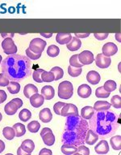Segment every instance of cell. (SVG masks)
<instances>
[{
	"label": "cell",
	"mask_w": 121,
	"mask_h": 155,
	"mask_svg": "<svg viewBox=\"0 0 121 155\" xmlns=\"http://www.w3.org/2000/svg\"><path fill=\"white\" fill-rule=\"evenodd\" d=\"M31 65V60L27 56L11 54L3 59L1 69L9 81L20 82L30 76Z\"/></svg>",
	"instance_id": "cell-1"
},
{
	"label": "cell",
	"mask_w": 121,
	"mask_h": 155,
	"mask_svg": "<svg viewBox=\"0 0 121 155\" xmlns=\"http://www.w3.org/2000/svg\"><path fill=\"white\" fill-rule=\"evenodd\" d=\"M88 129L89 124L82 116H68L61 141L63 144L74 145L77 147L78 145H84Z\"/></svg>",
	"instance_id": "cell-2"
},
{
	"label": "cell",
	"mask_w": 121,
	"mask_h": 155,
	"mask_svg": "<svg viewBox=\"0 0 121 155\" xmlns=\"http://www.w3.org/2000/svg\"><path fill=\"white\" fill-rule=\"evenodd\" d=\"M89 120L91 129L97 133L100 138L111 137L119 127L118 116L109 110L95 111Z\"/></svg>",
	"instance_id": "cell-3"
},
{
	"label": "cell",
	"mask_w": 121,
	"mask_h": 155,
	"mask_svg": "<svg viewBox=\"0 0 121 155\" xmlns=\"http://www.w3.org/2000/svg\"><path fill=\"white\" fill-rule=\"evenodd\" d=\"M58 97L61 99H70L73 94V87L72 83L68 81H62L58 85Z\"/></svg>",
	"instance_id": "cell-4"
},
{
	"label": "cell",
	"mask_w": 121,
	"mask_h": 155,
	"mask_svg": "<svg viewBox=\"0 0 121 155\" xmlns=\"http://www.w3.org/2000/svg\"><path fill=\"white\" fill-rule=\"evenodd\" d=\"M46 45H47V42L45 40L36 38L31 41L28 48L35 54H42Z\"/></svg>",
	"instance_id": "cell-5"
},
{
	"label": "cell",
	"mask_w": 121,
	"mask_h": 155,
	"mask_svg": "<svg viewBox=\"0 0 121 155\" xmlns=\"http://www.w3.org/2000/svg\"><path fill=\"white\" fill-rule=\"evenodd\" d=\"M2 47L4 53L8 55L15 54L17 52V46H15V42L11 38H5L2 42Z\"/></svg>",
	"instance_id": "cell-6"
},
{
	"label": "cell",
	"mask_w": 121,
	"mask_h": 155,
	"mask_svg": "<svg viewBox=\"0 0 121 155\" xmlns=\"http://www.w3.org/2000/svg\"><path fill=\"white\" fill-rule=\"evenodd\" d=\"M40 137H42V140L46 145L52 146L55 142V137L52 130L48 127H44L40 132Z\"/></svg>",
	"instance_id": "cell-7"
},
{
	"label": "cell",
	"mask_w": 121,
	"mask_h": 155,
	"mask_svg": "<svg viewBox=\"0 0 121 155\" xmlns=\"http://www.w3.org/2000/svg\"><path fill=\"white\" fill-rule=\"evenodd\" d=\"M64 117H68V116H75L78 115V107L72 103H66L64 107L61 110V114Z\"/></svg>",
	"instance_id": "cell-8"
},
{
	"label": "cell",
	"mask_w": 121,
	"mask_h": 155,
	"mask_svg": "<svg viewBox=\"0 0 121 155\" xmlns=\"http://www.w3.org/2000/svg\"><path fill=\"white\" fill-rule=\"evenodd\" d=\"M78 60L82 65L92 64L95 60L94 54L90 51H83L78 54Z\"/></svg>",
	"instance_id": "cell-9"
},
{
	"label": "cell",
	"mask_w": 121,
	"mask_h": 155,
	"mask_svg": "<svg viewBox=\"0 0 121 155\" xmlns=\"http://www.w3.org/2000/svg\"><path fill=\"white\" fill-rule=\"evenodd\" d=\"M95 64L99 68H107L111 64V59L110 57H107L103 54H98L95 58Z\"/></svg>",
	"instance_id": "cell-10"
},
{
	"label": "cell",
	"mask_w": 121,
	"mask_h": 155,
	"mask_svg": "<svg viewBox=\"0 0 121 155\" xmlns=\"http://www.w3.org/2000/svg\"><path fill=\"white\" fill-rule=\"evenodd\" d=\"M102 51H103L102 54L104 55L107 56V57H111L112 55H115L117 53L118 47L113 42H107L105 45H104L103 49H102Z\"/></svg>",
	"instance_id": "cell-11"
},
{
	"label": "cell",
	"mask_w": 121,
	"mask_h": 155,
	"mask_svg": "<svg viewBox=\"0 0 121 155\" xmlns=\"http://www.w3.org/2000/svg\"><path fill=\"white\" fill-rule=\"evenodd\" d=\"M95 150L98 154H106L109 152V145L107 141L102 140L95 147Z\"/></svg>",
	"instance_id": "cell-12"
},
{
	"label": "cell",
	"mask_w": 121,
	"mask_h": 155,
	"mask_svg": "<svg viewBox=\"0 0 121 155\" xmlns=\"http://www.w3.org/2000/svg\"><path fill=\"white\" fill-rule=\"evenodd\" d=\"M72 39V36L69 33H58L56 36V41L60 45L68 44Z\"/></svg>",
	"instance_id": "cell-13"
},
{
	"label": "cell",
	"mask_w": 121,
	"mask_h": 155,
	"mask_svg": "<svg viewBox=\"0 0 121 155\" xmlns=\"http://www.w3.org/2000/svg\"><path fill=\"white\" fill-rule=\"evenodd\" d=\"M44 102H45V98L44 97L41 95V94H34L30 97V103L31 105L33 106V107L35 108H39L42 105L44 104Z\"/></svg>",
	"instance_id": "cell-14"
},
{
	"label": "cell",
	"mask_w": 121,
	"mask_h": 155,
	"mask_svg": "<svg viewBox=\"0 0 121 155\" xmlns=\"http://www.w3.org/2000/svg\"><path fill=\"white\" fill-rule=\"evenodd\" d=\"M41 95L45 100L53 99L55 95V90L51 85H45L41 89Z\"/></svg>",
	"instance_id": "cell-15"
},
{
	"label": "cell",
	"mask_w": 121,
	"mask_h": 155,
	"mask_svg": "<svg viewBox=\"0 0 121 155\" xmlns=\"http://www.w3.org/2000/svg\"><path fill=\"white\" fill-rule=\"evenodd\" d=\"M91 92H92V90H91V87L89 86L88 84H81L78 89V96L80 97H82V98H87V97H89L91 96Z\"/></svg>",
	"instance_id": "cell-16"
},
{
	"label": "cell",
	"mask_w": 121,
	"mask_h": 155,
	"mask_svg": "<svg viewBox=\"0 0 121 155\" xmlns=\"http://www.w3.org/2000/svg\"><path fill=\"white\" fill-rule=\"evenodd\" d=\"M20 148L27 154L30 155L33 153V150H34V149H35V144L33 142V140H30V139H27V140H24L22 142V144L20 145Z\"/></svg>",
	"instance_id": "cell-17"
},
{
	"label": "cell",
	"mask_w": 121,
	"mask_h": 155,
	"mask_svg": "<svg viewBox=\"0 0 121 155\" xmlns=\"http://www.w3.org/2000/svg\"><path fill=\"white\" fill-rule=\"evenodd\" d=\"M100 75L98 71H89L87 75H86V80L87 81L91 84L95 85V84H98L100 81Z\"/></svg>",
	"instance_id": "cell-18"
},
{
	"label": "cell",
	"mask_w": 121,
	"mask_h": 155,
	"mask_svg": "<svg viewBox=\"0 0 121 155\" xmlns=\"http://www.w3.org/2000/svg\"><path fill=\"white\" fill-rule=\"evenodd\" d=\"M39 118L40 120L43 123H49L53 119V114L52 112L48 108H44L43 110H41L39 114Z\"/></svg>",
	"instance_id": "cell-19"
},
{
	"label": "cell",
	"mask_w": 121,
	"mask_h": 155,
	"mask_svg": "<svg viewBox=\"0 0 121 155\" xmlns=\"http://www.w3.org/2000/svg\"><path fill=\"white\" fill-rule=\"evenodd\" d=\"M67 49L70 51H76L79 50L82 46V41L79 38L76 37H72L70 41L67 44Z\"/></svg>",
	"instance_id": "cell-20"
},
{
	"label": "cell",
	"mask_w": 121,
	"mask_h": 155,
	"mask_svg": "<svg viewBox=\"0 0 121 155\" xmlns=\"http://www.w3.org/2000/svg\"><path fill=\"white\" fill-rule=\"evenodd\" d=\"M98 136L97 133L92 131L91 129L87 131L86 135V138H85V143H86L87 145H94L95 143L97 142V140H98Z\"/></svg>",
	"instance_id": "cell-21"
},
{
	"label": "cell",
	"mask_w": 121,
	"mask_h": 155,
	"mask_svg": "<svg viewBox=\"0 0 121 155\" xmlns=\"http://www.w3.org/2000/svg\"><path fill=\"white\" fill-rule=\"evenodd\" d=\"M111 107V104L106 101H98L94 105V110L95 111H104V110H108Z\"/></svg>",
	"instance_id": "cell-22"
},
{
	"label": "cell",
	"mask_w": 121,
	"mask_h": 155,
	"mask_svg": "<svg viewBox=\"0 0 121 155\" xmlns=\"http://www.w3.org/2000/svg\"><path fill=\"white\" fill-rule=\"evenodd\" d=\"M38 89L33 84H27L23 89V94L27 98H30L34 94H37Z\"/></svg>",
	"instance_id": "cell-23"
},
{
	"label": "cell",
	"mask_w": 121,
	"mask_h": 155,
	"mask_svg": "<svg viewBox=\"0 0 121 155\" xmlns=\"http://www.w3.org/2000/svg\"><path fill=\"white\" fill-rule=\"evenodd\" d=\"M95 110L93 107H84L81 110V116L84 120H90L95 114Z\"/></svg>",
	"instance_id": "cell-24"
},
{
	"label": "cell",
	"mask_w": 121,
	"mask_h": 155,
	"mask_svg": "<svg viewBox=\"0 0 121 155\" xmlns=\"http://www.w3.org/2000/svg\"><path fill=\"white\" fill-rule=\"evenodd\" d=\"M18 109H19V107H17V105L15 104L14 102H12V101H11L5 106L4 111L8 115H13V114H15L17 112Z\"/></svg>",
	"instance_id": "cell-25"
},
{
	"label": "cell",
	"mask_w": 121,
	"mask_h": 155,
	"mask_svg": "<svg viewBox=\"0 0 121 155\" xmlns=\"http://www.w3.org/2000/svg\"><path fill=\"white\" fill-rule=\"evenodd\" d=\"M13 128L15 130V137H21L26 133L25 126L22 124H15L13 125Z\"/></svg>",
	"instance_id": "cell-26"
},
{
	"label": "cell",
	"mask_w": 121,
	"mask_h": 155,
	"mask_svg": "<svg viewBox=\"0 0 121 155\" xmlns=\"http://www.w3.org/2000/svg\"><path fill=\"white\" fill-rule=\"evenodd\" d=\"M76 151H77V146H74V145L63 144V145L61 146V152H62V153H64V154H75Z\"/></svg>",
	"instance_id": "cell-27"
},
{
	"label": "cell",
	"mask_w": 121,
	"mask_h": 155,
	"mask_svg": "<svg viewBox=\"0 0 121 155\" xmlns=\"http://www.w3.org/2000/svg\"><path fill=\"white\" fill-rule=\"evenodd\" d=\"M3 135L7 140H13L15 137V130L13 127H5L3 130Z\"/></svg>",
	"instance_id": "cell-28"
},
{
	"label": "cell",
	"mask_w": 121,
	"mask_h": 155,
	"mask_svg": "<svg viewBox=\"0 0 121 155\" xmlns=\"http://www.w3.org/2000/svg\"><path fill=\"white\" fill-rule=\"evenodd\" d=\"M110 143L112 149L115 150H120L121 149V137L119 135L112 137L110 140Z\"/></svg>",
	"instance_id": "cell-29"
},
{
	"label": "cell",
	"mask_w": 121,
	"mask_h": 155,
	"mask_svg": "<svg viewBox=\"0 0 121 155\" xmlns=\"http://www.w3.org/2000/svg\"><path fill=\"white\" fill-rule=\"evenodd\" d=\"M8 90L11 94H18L20 90V84L16 81H11L8 85Z\"/></svg>",
	"instance_id": "cell-30"
},
{
	"label": "cell",
	"mask_w": 121,
	"mask_h": 155,
	"mask_svg": "<svg viewBox=\"0 0 121 155\" xmlns=\"http://www.w3.org/2000/svg\"><path fill=\"white\" fill-rule=\"evenodd\" d=\"M31 117H32V113L28 109H23L20 112V114H19L20 120L23 122L28 121L31 119Z\"/></svg>",
	"instance_id": "cell-31"
},
{
	"label": "cell",
	"mask_w": 121,
	"mask_h": 155,
	"mask_svg": "<svg viewBox=\"0 0 121 155\" xmlns=\"http://www.w3.org/2000/svg\"><path fill=\"white\" fill-rule=\"evenodd\" d=\"M60 53V49L58 48L57 46L51 45L47 49V54L49 57H57Z\"/></svg>",
	"instance_id": "cell-32"
},
{
	"label": "cell",
	"mask_w": 121,
	"mask_h": 155,
	"mask_svg": "<svg viewBox=\"0 0 121 155\" xmlns=\"http://www.w3.org/2000/svg\"><path fill=\"white\" fill-rule=\"evenodd\" d=\"M40 124H39L38 121H36V120L32 121V122L29 123L28 124V126H27L28 130L30 132H32V133H36V132H37L38 131H39V129H40Z\"/></svg>",
	"instance_id": "cell-33"
},
{
	"label": "cell",
	"mask_w": 121,
	"mask_h": 155,
	"mask_svg": "<svg viewBox=\"0 0 121 155\" xmlns=\"http://www.w3.org/2000/svg\"><path fill=\"white\" fill-rule=\"evenodd\" d=\"M41 79L43 81V82H52L53 81H55V77L52 71H44V72L41 75Z\"/></svg>",
	"instance_id": "cell-34"
},
{
	"label": "cell",
	"mask_w": 121,
	"mask_h": 155,
	"mask_svg": "<svg viewBox=\"0 0 121 155\" xmlns=\"http://www.w3.org/2000/svg\"><path fill=\"white\" fill-rule=\"evenodd\" d=\"M111 93L107 92L105 89H104V87H98V89L95 90V96L98 98H107L110 96Z\"/></svg>",
	"instance_id": "cell-35"
},
{
	"label": "cell",
	"mask_w": 121,
	"mask_h": 155,
	"mask_svg": "<svg viewBox=\"0 0 121 155\" xmlns=\"http://www.w3.org/2000/svg\"><path fill=\"white\" fill-rule=\"evenodd\" d=\"M54 75L55 77V81H58V80L61 79L64 76V71L63 69L60 68L59 67H54L53 68L51 69V71Z\"/></svg>",
	"instance_id": "cell-36"
},
{
	"label": "cell",
	"mask_w": 121,
	"mask_h": 155,
	"mask_svg": "<svg viewBox=\"0 0 121 155\" xmlns=\"http://www.w3.org/2000/svg\"><path fill=\"white\" fill-rule=\"evenodd\" d=\"M104 89L108 93H111L114 90H116L117 88V84L114 81H107L105 82V84H104Z\"/></svg>",
	"instance_id": "cell-37"
},
{
	"label": "cell",
	"mask_w": 121,
	"mask_h": 155,
	"mask_svg": "<svg viewBox=\"0 0 121 155\" xmlns=\"http://www.w3.org/2000/svg\"><path fill=\"white\" fill-rule=\"evenodd\" d=\"M82 68H74V67L69 66L68 68V73L69 75L72 77H78V76H80L82 73Z\"/></svg>",
	"instance_id": "cell-38"
},
{
	"label": "cell",
	"mask_w": 121,
	"mask_h": 155,
	"mask_svg": "<svg viewBox=\"0 0 121 155\" xmlns=\"http://www.w3.org/2000/svg\"><path fill=\"white\" fill-rule=\"evenodd\" d=\"M44 71L45 70H43V69H36L35 71H33V80L36 82H37V83H42L43 82V81L41 79V75L44 72Z\"/></svg>",
	"instance_id": "cell-39"
},
{
	"label": "cell",
	"mask_w": 121,
	"mask_h": 155,
	"mask_svg": "<svg viewBox=\"0 0 121 155\" xmlns=\"http://www.w3.org/2000/svg\"><path fill=\"white\" fill-rule=\"evenodd\" d=\"M111 106L116 109H119L121 107V97L119 95H114L111 99Z\"/></svg>",
	"instance_id": "cell-40"
},
{
	"label": "cell",
	"mask_w": 121,
	"mask_h": 155,
	"mask_svg": "<svg viewBox=\"0 0 121 155\" xmlns=\"http://www.w3.org/2000/svg\"><path fill=\"white\" fill-rule=\"evenodd\" d=\"M70 66L74 67V68H82L83 66L78 60V54H74V55L71 56V58L70 59Z\"/></svg>",
	"instance_id": "cell-41"
},
{
	"label": "cell",
	"mask_w": 121,
	"mask_h": 155,
	"mask_svg": "<svg viewBox=\"0 0 121 155\" xmlns=\"http://www.w3.org/2000/svg\"><path fill=\"white\" fill-rule=\"evenodd\" d=\"M26 55L28 57V59H32V60H36V59H39L41 57V54H35L34 52H33L32 51H30V49L28 48L26 49Z\"/></svg>",
	"instance_id": "cell-42"
},
{
	"label": "cell",
	"mask_w": 121,
	"mask_h": 155,
	"mask_svg": "<svg viewBox=\"0 0 121 155\" xmlns=\"http://www.w3.org/2000/svg\"><path fill=\"white\" fill-rule=\"evenodd\" d=\"M75 154H83V155H88L90 154V150L87 147L84 146L83 145H78L77 147V151H76Z\"/></svg>",
	"instance_id": "cell-43"
},
{
	"label": "cell",
	"mask_w": 121,
	"mask_h": 155,
	"mask_svg": "<svg viewBox=\"0 0 121 155\" xmlns=\"http://www.w3.org/2000/svg\"><path fill=\"white\" fill-rule=\"evenodd\" d=\"M65 105H66L65 102H57V103L53 106L54 112H55L57 114H58V115H60V114H61V110H62V108H63Z\"/></svg>",
	"instance_id": "cell-44"
},
{
	"label": "cell",
	"mask_w": 121,
	"mask_h": 155,
	"mask_svg": "<svg viewBox=\"0 0 121 155\" xmlns=\"http://www.w3.org/2000/svg\"><path fill=\"white\" fill-rule=\"evenodd\" d=\"M10 83V81L3 73L0 74V86L7 87Z\"/></svg>",
	"instance_id": "cell-45"
},
{
	"label": "cell",
	"mask_w": 121,
	"mask_h": 155,
	"mask_svg": "<svg viewBox=\"0 0 121 155\" xmlns=\"http://www.w3.org/2000/svg\"><path fill=\"white\" fill-rule=\"evenodd\" d=\"M94 36L96 39H98V41H103V40H105L107 38L108 33H95Z\"/></svg>",
	"instance_id": "cell-46"
},
{
	"label": "cell",
	"mask_w": 121,
	"mask_h": 155,
	"mask_svg": "<svg viewBox=\"0 0 121 155\" xmlns=\"http://www.w3.org/2000/svg\"><path fill=\"white\" fill-rule=\"evenodd\" d=\"M7 97H8V96H7L6 92L4 91V90H1V89H0V102H1V103H3V102H5L6 99H7Z\"/></svg>",
	"instance_id": "cell-47"
},
{
	"label": "cell",
	"mask_w": 121,
	"mask_h": 155,
	"mask_svg": "<svg viewBox=\"0 0 121 155\" xmlns=\"http://www.w3.org/2000/svg\"><path fill=\"white\" fill-rule=\"evenodd\" d=\"M53 153L52 151L50 150H48V149H42V150H40V153H39V154L40 155H43V154H48V155H51Z\"/></svg>",
	"instance_id": "cell-48"
},
{
	"label": "cell",
	"mask_w": 121,
	"mask_h": 155,
	"mask_svg": "<svg viewBox=\"0 0 121 155\" xmlns=\"http://www.w3.org/2000/svg\"><path fill=\"white\" fill-rule=\"evenodd\" d=\"M11 101L15 102V104L17 105V107H19V108H20V107L23 106V101L20 99V98H14V99H12Z\"/></svg>",
	"instance_id": "cell-49"
},
{
	"label": "cell",
	"mask_w": 121,
	"mask_h": 155,
	"mask_svg": "<svg viewBox=\"0 0 121 155\" xmlns=\"http://www.w3.org/2000/svg\"><path fill=\"white\" fill-rule=\"evenodd\" d=\"M90 36V33H75V37L78 38H86Z\"/></svg>",
	"instance_id": "cell-50"
},
{
	"label": "cell",
	"mask_w": 121,
	"mask_h": 155,
	"mask_svg": "<svg viewBox=\"0 0 121 155\" xmlns=\"http://www.w3.org/2000/svg\"><path fill=\"white\" fill-rule=\"evenodd\" d=\"M1 36L5 38H12L14 36H15V33H1Z\"/></svg>",
	"instance_id": "cell-51"
},
{
	"label": "cell",
	"mask_w": 121,
	"mask_h": 155,
	"mask_svg": "<svg viewBox=\"0 0 121 155\" xmlns=\"http://www.w3.org/2000/svg\"><path fill=\"white\" fill-rule=\"evenodd\" d=\"M5 150V144L3 140H0V152H3V150Z\"/></svg>",
	"instance_id": "cell-52"
},
{
	"label": "cell",
	"mask_w": 121,
	"mask_h": 155,
	"mask_svg": "<svg viewBox=\"0 0 121 155\" xmlns=\"http://www.w3.org/2000/svg\"><path fill=\"white\" fill-rule=\"evenodd\" d=\"M40 35L42 36V37H45V38H52V36H53V33H40Z\"/></svg>",
	"instance_id": "cell-53"
},
{
	"label": "cell",
	"mask_w": 121,
	"mask_h": 155,
	"mask_svg": "<svg viewBox=\"0 0 121 155\" xmlns=\"http://www.w3.org/2000/svg\"><path fill=\"white\" fill-rule=\"evenodd\" d=\"M17 154H19V155H23V154H27V153H26L25 152H24V151H23V150H22V149H21V148H19V149H18V151H17Z\"/></svg>",
	"instance_id": "cell-54"
},
{
	"label": "cell",
	"mask_w": 121,
	"mask_h": 155,
	"mask_svg": "<svg viewBox=\"0 0 121 155\" xmlns=\"http://www.w3.org/2000/svg\"><path fill=\"white\" fill-rule=\"evenodd\" d=\"M116 38L117 39V41H120V33H118L116 34Z\"/></svg>",
	"instance_id": "cell-55"
},
{
	"label": "cell",
	"mask_w": 121,
	"mask_h": 155,
	"mask_svg": "<svg viewBox=\"0 0 121 155\" xmlns=\"http://www.w3.org/2000/svg\"><path fill=\"white\" fill-rule=\"evenodd\" d=\"M8 11H9V12H10V13H13L14 12H15V9H13V10H12V7H11V8H9V10H8Z\"/></svg>",
	"instance_id": "cell-56"
},
{
	"label": "cell",
	"mask_w": 121,
	"mask_h": 155,
	"mask_svg": "<svg viewBox=\"0 0 121 155\" xmlns=\"http://www.w3.org/2000/svg\"><path fill=\"white\" fill-rule=\"evenodd\" d=\"M2 119H3V115H2V114L0 113V121L2 120Z\"/></svg>",
	"instance_id": "cell-57"
},
{
	"label": "cell",
	"mask_w": 121,
	"mask_h": 155,
	"mask_svg": "<svg viewBox=\"0 0 121 155\" xmlns=\"http://www.w3.org/2000/svg\"><path fill=\"white\" fill-rule=\"evenodd\" d=\"M2 59H3V58H2V56L0 54V64H1V62H2Z\"/></svg>",
	"instance_id": "cell-58"
},
{
	"label": "cell",
	"mask_w": 121,
	"mask_h": 155,
	"mask_svg": "<svg viewBox=\"0 0 121 155\" xmlns=\"http://www.w3.org/2000/svg\"><path fill=\"white\" fill-rule=\"evenodd\" d=\"M0 104H1V102H0Z\"/></svg>",
	"instance_id": "cell-59"
},
{
	"label": "cell",
	"mask_w": 121,
	"mask_h": 155,
	"mask_svg": "<svg viewBox=\"0 0 121 155\" xmlns=\"http://www.w3.org/2000/svg\"><path fill=\"white\" fill-rule=\"evenodd\" d=\"M0 153H1V152H0Z\"/></svg>",
	"instance_id": "cell-60"
}]
</instances>
